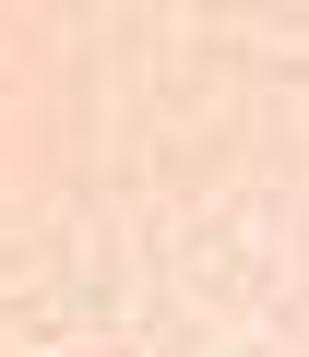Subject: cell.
<instances>
[{
    "label": "cell",
    "instance_id": "6da1fadb",
    "mask_svg": "<svg viewBox=\"0 0 309 357\" xmlns=\"http://www.w3.org/2000/svg\"><path fill=\"white\" fill-rule=\"evenodd\" d=\"M107 357H131V345H107Z\"/></svg>",
    "mask_w": 309,
    "mask_h": 357
}]
</instances>
